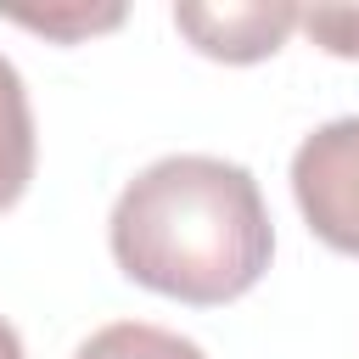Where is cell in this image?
Returning <instances> with one entry per match:
<instances>
[{
  "instance_id": "6da1fadb",
  "label": "cell",
  "mask_w": 359,
  "mask_h": 359,
  "mask_svg": "<svg viewBox=\"0 0 359 359\" xmlns=\"http://www.w3.org/2000/svg\"><path fill=\"white\" fill-rule=\"evenodd\" d=\"M275 236L258 180L224 157H163L112 208V258L129 280L180 303H230L269 269Z\"/></svg>"
},
{
  "instance_id": "7a4b0ae2",
  "label": "cell",
  "mask_w": 359,
  "mask_h": 359,
  "mask_svg": "<svg viewBox=\"0 0 359 359\" xmlns=\"http://www.w3.org/2000/svg\"><path fill=\"white\" fill-rule=\"evenodd\" d=\"M292 191L309 230L359 258V118L320 123L292 157Z\"/></svg>"
},
{
  "instance_id": "3957f363",
  "label": "cell",
  "mask_w": 359,
  "mask_h": 359,
  "mask_svg": "<svg viewBox=\"0 0 359 359\" xmlns=\"http://www.w3.org/2000/svg\"><path fill=\"white\" fill-rule=\"evenodd\" d=\"M180 34H191V45L202 56L219 62H258L275 56L280 39L297 28V6L286 0H241V6H174Z\"/></svg>"
},
{
  "instance_id": "277c9868",
  "label": "cell",
  "mask_w": 359,
  "mask_h": 359,
  "mask_svg": "<svg viewBox=\"0 0 359 359\" xmlns=\"http://www.w3.org/2000/svg\"><path fill=\"white\" fill-rule=\"evenodd\" d=\"M34 180V112L17 67L0 56V213L28 191Z\"/></svg>"
},
{
  "instance_id": "5b68a950",
  "label": "cell",
  "mask_w": 359,
  "mask_h": 359,
  "mask_svg": "<svg viewBox=\"0 0 359 359\" xmlns=\"http://www.w3.org/2000/svg\"><path fill=\"white\" fill-rule=\"evenodd\" d=\"M73 359H202V348L180 331H163L146 320H118V325H101Z\"/></svg>"
},
{
  "instance_id": "8992f818",
  "label": "cell",
  "mask_w": 359,
  "mask_h": 359,
  "mask_svg": "<svg viewBox=\"0 0 359 359\" xmlns=\"http://www.w3.org/2000/svg\"><path fill=\"white\" fill-rule=\"evenodd\" d=\"M297 22L309 28V39L331 56H359V6H309L297 11Z\"/></svg>"
},
{
  "instance_id": "52a82bcc",
  "label": "cell",
  "mask_w": 359,
  "mask_h": 359,
  "mask_svg": "<svg viewBox=\"0 0 359 359\" xmlns=\"http://www.w3.org/2000/svg\"><path fill=\"white\" fill-rule=\"evenodd\" d=\"M123 11H73V17H56V11H17V22H28V28H39V34H90V28H112Z\"/></svg>"
},
{
  "instance_id": "ba28073f",
  "label": "cell",
  "mask_w": 359,
  "mask_h": 359,
  "mask_svg": "<svg viewBox=\"0 0 359 359\" xmlns=\"http://www.w3.org/2000/svg\"><path fill=\"white\" fill-rule=\"evenodd\" d=\"M0 359H22V342H17V331L0 320Z\"/></svg>"
}]
</instances>
